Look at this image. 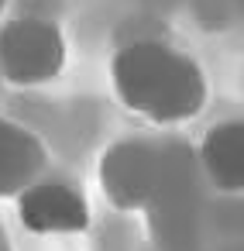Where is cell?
<instances>
[{"label": "cell", "mask_w": 244, "mask_h": 251, "mask_svg": "<svg viewBox=\"0 0 244 251\" xmlns=\"http://www.w3.org/2000/svg\"><path fill=\"white\" fill-rule=\"evenodd\" d=\"M45 145L11 117H0V200H14L24 186L45 176Z\"/></svg>", "instance_id": "obj_6"}, {"label": "cell", "mask_w": 244, "mask_h": 251, "mask_svg": "<svg viewBox=\"0 0 244 251\" xmlns=\"http://www.w3.org/2000/svg\"><path fill=\"white\" fill-rule=\"evenodd\" d=\"M4 11H7V0H0V14H4Z\"/></svg>", "instance_id": "obj_8"}, {"label": "cell", "mask_w": 244, "mask_h": 251, "mask_svg": "<svg viewBox=\"0 0 244 251\" xmlns=\"http://www.w3.org/2000/svg\"><path fill=\"white\" fill-rule=\"evenodd\" d=\"M14 200H18V220L28 234L66 237V234H83L90 227V203L66 179L42 176L31 186H24Z\"/></svg>", "instance_id": "obj_4"}, {"label": "cell", "mask_w": 244, "mask_h": 251, "mask_svg": "<svg viewBox=\"0 0 244 251\" xmlns=\"http://www.w3.org/2000/svg\"><path fill=\"white\" fill-rule=\"evenodd\" d=\"M0 251H11V241H7V234H4V227H0Z\"/></svg>", "instance_id": "obj_7"}, {"label": "cell", "mask_w": 244, "mask_h": 251, "mask_svg": "<svg viewBox=\"0 0 244 251\" xmlns=\"http://www.w3.org/2000/svg\"><path fill=\"white\" fill-rule=\"evenodd\" d=\"M203 179L227 196L244 193V124L241 121H220L213 124L196 151Z\"/></svg>", "instance_id": "obj_5"}, {"label": "cell", "mask_w": 244, "mask_h": 251, "mask_svg": "<svg viewBox=\"0 0 244 251\" xmlns=\"http://www.w3.org/2000/svg\"><path fill=\"white\" fill-rule=\"evenodd\" d=\"M110 86L124 110L162 127L193 121L210 93L199 62L158 38L121 45L110 59Z\"/></svg>", "instance_id": "obj_1"}, {"label": "cell", "mask_w": 244, "mask_h": 251, "mask_svg": "<svg viewBox=\"0 0 244 251\" xmlns=\"http://www.w3.org/2000/svg\"><path fill=\"white\" fill-rule=\"evenodd\" d=\"M66 69V35L49 18H14L0 28V76L11 86H45Z\"/></svg>", "instance_id": "obj_3"}, {"label": "cell", "mask_w": 244, "mask_h": 251, "mask_svg": "<svg viewBox=\"0 0 244 251\" xmlns=\"http://www.w3.org/2000/svg\"><path fill=\"white\" fill-rule=\"evenodd\" d=\"M182 158L186 155L179 148L127 138V141H114L100 155L97 179H100V189L114 210L141 213V210L158 206V200L165 196V189L179 176Z\"/></svg>", "instance_id": "obj_2"}]
</instances>
